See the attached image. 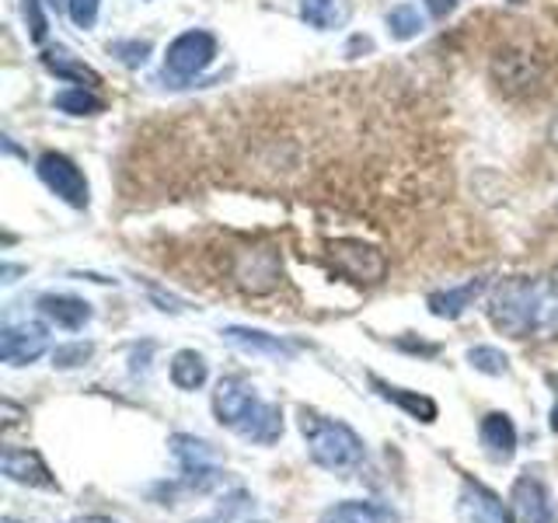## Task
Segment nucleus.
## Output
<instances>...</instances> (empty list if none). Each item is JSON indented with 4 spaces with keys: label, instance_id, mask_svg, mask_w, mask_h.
I'll return each mask as SVG.
<instances>
[{
    "label": "nucleus",
    "instance_id": "nucleus-19",
    "mask_svg": "<svg viewBox=\"0 0 558 523\" xmlns=\"http://www.w3.org/2000/svg\"><path fill=\"white\" fill-rule=\"evenodd\" d=\"M206 374H209V366H206V360L196 353V349H182V353L171 356V384L179 391H196V388H203Z\"/></svg>",
    "mask_w": 558,
    "mask_h": 523
},
{
    "label": "nucleus",
    "instance_id": "nucleus-33",
    "mask_svg": "<svg viewBox=\"0 0 558 523\" xmlns=\"http://www.w3.org/2000/svg\"><path fill=\"white\" fill-rule=\"evenodd\" d=\"M551 429L558 433V401H555V409H551Z\"/></svg>",
    "mask_w": 558,
    "mask_h": 523
},
{
    "label": "nucleus",
    "instance_id": "nucleus-6",
    "mask_svg": "<svg viewBox=\"0 0 558 523\" xmlns=\"http://www.w3.org/2000/svg\"><path fill=\"white\" fill-rule=\"evenodd\" d=\"M234 279L241 290L248 293H269L283 279V262H279L276 248L258 244V248H241L234 255Z\"/></svg>",
    "mask_w": 558,
    "mask_h": 523
},
{
    "label": "nucleus",
    "instance_id": "nucleus-11",
    "mask_svg": "<svg viewBox=\"0 0 558 523\" xmlns=\"http://www.w3.org/2000/svg\"><path fill=\"white\" fill-rule=\"evenodd\" d=\"M0 471H4V475L11 482H17V485L60 492V482L52 478V471L46 467V461L35 450H14V447H8L4 453H0Z\"/></svg>",
    "mask_w": 558,
    "mask_h": 523
},
{
    "label": "nucleus",
    "instance_id": "nucleus-13",
    "mask_svg": "<svg viewBox=\"0 0 558 523\" xmlns=\"http://www.w3.org/2000/svg\"><path fill=\"white\" fill-rule=\"evenodd\" d=\"M488 290V279L478 276V279H468L464 287H447V290H433L426 296V307L436 314V318H447V321H458L461 314L478 301V296Z\"/></svg>",
    "mask_w": 558,
    "mask_h": 523
},
{
    "label": "nucleus",
    "instance_id": "nucleus-22",
    "mask_svg": "<svg viewBox=\"0 0 558 523\" xmlns=\"http://www.w3.org/2000/svg\"><path fill=\"white\" fill-rule=\"evenodd\" d=\"M43 63H46V70H52L57 77H63V81H87V84H101V77L95 74L92 66H84V63H77L70 52H63V49H57V52H46L43 57Z\"/></svg>",
    "mask_w": 558,
    "mask_h": 523
},
{
    "label": "nucleus",
    "instance_id": "nucleus-23",
    "mask_svg": "<svg viewBox=\"0 0 558 523\" xmlns=\"http://www.w3.org/2000/svg\"><path fill=\"white\" fill-rule=\"evenodd\" d=\"M52 105L70 115H98L105 109V101L95 92H87V87H66V92L52 98Z\"/></svg>",
    "mask_w": 558,
    "mask_h": 523
},
{
    "label": "nucleus",
    "instance_id": "nucleus-12",
    "mask_svg": "<svg viewBox=\"0 0 558 523\" xmlns=\"http://www.w3.org/2000/svg\"><path fill=\"white\" fill-rule=\"evenodd\" d=\"M478 440L482 450L488 453V461L496 464H510L517 453V426L506 412H488L478 423Z\"/></svg>",
    "mask_w": 558,
    "mask_h": 523
},
{
    "label": "nucleus",
    "instance_id": "nucleus-31",
    "mask_svg": "<svg viewBox=\"0 0 558 523\" xmlns=\"http://www.w3.org/2000/svg\"><path fill=\"white\" fill-rule=\"evenodd\" d=\"M426 8H429L433 17H447L453 8H458V0H426Z\"/></svg>",
    "mask_w": 558,
    "mask_h": 523
},
{
    "label": "nucleus",
    "instance_id": "nucleus-1",
    "mask_svg": "<svg viewBox=\"0 0 558 523\" xmlns=\"http://www.w3.org/2000/svg\"><path fill=\"white\" fill-rule=\"evenodd\" d=\"M488 318L510 339L558 331V283L551 279H506L488 301Z\"/></svg>",
    "mask_w": 558,
    "mask_h": 523
},
{
    "label": "nucleus",
    "instance_id": "nucleus-17",
    "mask_svg": "<svg viewBox=\"0 0 558 523\" xmlns=\"http://www.w3.org/2000/svg\"><path fill=\"white\" fill-rule=\"evenodd\" d=\"M371 388L384 398V401H391V405L398 409H405L412 418H418V423H436V415H440V409H436V401L426 398V394H418V391H405V388H395V384L388 380H380L377 374H371Z\"/></svg>",
    "mask_w": 558,
    "mask_h": 523
},
{
    "label": "nucleus",
    "instance_id": "nucleus-27",
    "mask_svg": "<svg viewBox=\"0 0 558 523\" xmlns=\"http://www.w3.org/2000/svg\"><path fill=\"white\" fill-rule=\"evenodd\" d=\"M95 345L92 342H70V345H57L52 349V366H60V370H74V366H84L92 360Z\"/></svg>",
    "mask_w": 558,
    "mask_h": 523
},
{
    "label": "nucleus",
    "instance_id": "nucleus-7",
    "mask_svg": "<svg viewBox=\"0 0 558 523\" xmlns=\"http://www.w3.org/2000/svg\"><path fill=\"white\" fill-rule=\"evenodd\" d=\"M262 405L258 394H255V384L244 380V377H223L214 391V415L217 423L227 429H241L248 418L255 415V409Z\"/></svg>",
    "mask_w": 558,
    "mask_h": 523
},
{
    "label": "nucleus",
    "instance_id": "nucleus-30",
    "mask_svg": "<svg viewBox=\"0 0 558 523\" xmlns=\"http://www.w3.org/2000/svg\"><path fill=\"white\" fill-rule=\"evenodd\" d=\"M98 4L101 0H66V14L77 28H92L98 22Z\"/></svg>",
    "mask_w": 558,
    "mask_h": 523
},
{
    "label": "nucleus",
    "instance_id": "nucleus-15",
    "mask_svg": "<svg viewBox=\"0 0 558 523\" xmlns=\"http://www.w3.org/2000/svg\"><path fill=\"white\" fill-rule=\"evenodd\" d=\"M318 523H398V513L384 502L371 499H345L328 506Z\"/></svg>",
    "mask_w": 558,
    "mask_h": 523
},
{
    "label": "nucleus",
    "instance_id": "nucleus-10",
    "mask_svg": "<svg viewBox=\"0 0 558 523\" xmlns=\"http://www.w3.org/2000/svg\"><path fill=\"white\" fill-rule=\"evenodd\" d=\"M458 520L461 523H513L506 502L478 482H464L458 496Z\"/></svg>",
    "mask_w": 558,
    "mask_h": 523
},
{
    "label": "nucleus",
    "instance_id": "nucleus-2",
    "mask_svg": "<svg viewBox=\"0 0 558 523\" xmlns=\"http://www.w3.org/2000/svg\"><path fill=\"white\" fill-rule=\"evenodd\" d=\"M301 433L307 436L311 461L325 471H353L363 461V440L339 418L301 412Z\"/></svg>",
    "mask_w": 558,
    "mask_h": 523
},
{
    "label": "nucleus",
    "instance_id": "nucleus-26",
    "mask_svg": "<svg viewBox=\"0 0 558 523\" xmlns=\"http://www.w3.org/2000/svg\"><path fill=\"white\" fill-rule=\"evenodd\" d=\"M252 513H255V499L248 492H231L220 502L214 523H252Z\"/></svg>",
    "mask_w": 558,
    "mask_h": 523
},
{
    "label": "nucleus",
    "instance_id": "nucleus-37",
    "mask_svg": "<svg viewBox=\"0 0 558 523\" xmlns=\"http://www.w3.org/2000/svg\"><path fill=\"white\" fill-rule=\"evenodd\" d=\"M209 523H214V520H209Z\"/></svg>",
    "mask_w": 558,
    "mask_h": 523
},
{
    "label": "nucleus",
    "instance_id": "nucleus-5",
    "mask_svg": "<svg viewBox=\"0 0 558 523\" xmlns=\"http://www.w3.org/2000/svg\"><path fill=\"white\" fill-rule=\"evenodd\" d=\"M217 57V39L203 28H192L182 32L179 39L168 46V57H165V70L171 77L189 81V77H199L203 70L214 63Z\"/></svg>",
    "mask_w": 558,
    "mask_h": 523
},
{
    "label": "nucleus",
    "instance_id": "nucleus-18",
    "mask_svg": "<svg viewBox=\"0 0 558 523\" xmlns=\"http://www.w3.org/2000/svg\"><path fill=\"white\" fill-rule=\"evenodd\" d=\"M238 436L248 443H276L279 436H283V412H279V405L262 401V405L255 409V415L238 429Z\"/></svg>",
    "mask_w": 558,
    "mask_h": 523
},
{
    "label": "nucleus",
    "instance_id": "nucleus-34",
    "mask_svg": "<svg viewBox=\"0 0 558 523\" xmlns=\"http://www.w3.org/2000/svg\"><path fill=\"white\" fill-rule=\"evenodd\" d=\"M551 139H555V147H558V119H555V126H551Z\"/></svg>",
    "mask_w": 558,
    "mask_h": 523
},
{
    "label": "nucleus",
    "instance_id": "nucleus-20",
    "mask_svg": "<svg viewBox=\"0 0 558 523\" xmlns=\"http://www.w3.org/2000/svg\"><path fill=\"white\" fill-rule=\"evenodd\" d=\"M301 14L307 25L325 32V28H342L353 8H349V0H301Z\"/></svg>",
    "mask_w": 558,
    "mask_h": 523
},
{
    "label": "nucleus",
    "instance_id": "nucleus-8",
    "mask_svg": "<svg viewBox=\"0 0 558 523\" xmlns=\"http://www.w3.org/2000/svg\"><path fill=\"white\" fill-rule=\"evenodd\" d=\"M510 502H513V513L520 516V523H558V510L551 502L548 485L537 475H531V471H523V475L513 482Z\"/></svg>",
    "mask_w": 558,
    "mask_h": 523
},
{
    "label": "nucleus",
    "instance_id": "nucleus-24",
    "mask_svg": "<svg viewBox=\"0 0 558 523\" xmlns=\"http://www.w3.org/2000/svg\"><path fill=\"white\" fill-rule=\"evenodd\" d=\"M423 28H426V17L418 14V8H412V4H401V8H395L388 14V32H391V39H398V42L415 39Z\"/></svg>",
    "mask_w": 558,
    "mask_h": 523
},
{
    "label": "nucleus",
    "instance_id": "nucleus-32",
    "mask_svg": "<svg viewBox=\"0 0 558 523\" xmlns=\"http://www.w3.org/2000/svg\"><path fill=\"white\" fill-rule=\"evenodd\" d=\"M77 523H116L112 516H84V520H77Z\"/></svg>",
    "mask_w": 558,
    "mask_h": 523
},
{
    "label": "nucleus",
    "instance_id": "nucleus-9",
    "mask_svg": "<svg viewBox=\"0 0 558 523\" xmlns=\"http://www.w3.org/2000/svg\"><path fill=\"white\" fill-rule=\"evenodd\" d=\"M46 342H49L46 325H35V321L8 325L4 336H0V360L8 366H25L46 353Z\"/></svg>",
    "mask_w": 558,
    "mask_h": 523
},
{
    "label": "nucleus",
    "instance_id": "nucleus-16",
    "mask_svg": "<svg viewBox=\"0 0 558 523\" xmlns=\"http://www.w3.org/2000/svg\"><path fill=\"white\" fill-rule=\"evenodd\" d=\"M223 339L234 349H241V353H252V356H272V360L293 356V345H287L283 339H276V336H269V331H258V328L231 325V328H223Z\"/></svg>",
    "mask_w": 558,
    "mask_h": 523
},
{
    "label": "nucleus",
    "instance_id": "nucleus-36",
    "mask_svg": "<svg viewBox=\"0 0 558 523\" xmlns=\"http://www.w3.org/2000/svg\"><path fill=\"white\" fill-rule=\"evenodd\" d=\"M0 523H17V520H11V516H4V520H0Z\"/></svg>",
    "mask_w": 558,
    "mask_h": 523
},
{
    "label": "nucleus",
    "instance_id": "nucleus-25",
    "mask_svg": "<svg viewBox=\"0 0 558 523\" xmlns=\"http://www.w3.org/2000/svg\"><path fill=\"white\" fill-rule=\"evenodd\" d=\"M468 363L475 366L478 374H488V377H502L506 370H510V360H506V353H499L496 345H475V349H468Z\"/></svg>",
    "mask_w": 558,
    "mask_h": 523
},
{
    "label": "nucleus",
    "instance_id": "nucleus-21",
    "mask_svg": "<svg viewBox=\"0 0 558 523\" xmlns=\"http://www.w3.org/2000/svg\"><path fill=\"white\" fill-rule=\"evenodd\" d=\"M171 453L179 458L182 471H192V467H214V447H209L206 440H196V436H189V433H174L171 440H168Z\"/></svg>",
    "mask_w": 558,
    "mask_h": 523
},
{
    "label": "nucleus",
    "instance_id": "nucleus-4",
    "mask_svg": "<svg viewBox=\"0 0 558 523\" xmlns=\"http://www.w3.org/2000/svg\"><path fill=\"white\" fill-rule=\"evenodd\" d=\"M328 252H331V266H336L342 276L356 279V283L374 287L384 279V272H388V258H384L374 244H366V241L339 238V241H331Z\"/></svg>",
    "mask_w": 558,
    "mask_h": 523
},
{
    "label": "nucleus",
    "instance_id": "nucleus-3",
    "mask_svg": "<svg viewBox=\"0 0 558 523\" xmlns=\"http://www.w3.org/2000/svg\"><path fill=\"white\" fill-rule=\"evenodd\" d=\"M35 171H39V179L49 192H57V196L66 203V206H74V209H84L87 199H92V188H87V179H84V171L70 161L66 154L60 150H46L39 161H35Z\"/></svg>",
    "mask_w": 558,
    "mask_h": 523
},
{
    "label": "nucleus",
    "instance_id": "nucleus-28",
    "mask_svg": "<svg viewBox=\"0 0 558 523\" xmlns=\"http://www.w3.org/2000/svg\"><path fill=\"white\" fill-rule=\"evenodd\" d=\"M109 52L126 66H144L150 57V42L147 39H122V42H112Z\"/></svg>",
    "mask_w": 558,
    "mask_h": 523
},
{
    "label": "nucleus",
    "instance_id": "nucleus-29",
    "mask_svg": "<svg viewBox=\"0 0 558 523\" xmlns=\"http://www.w3.org/2000/svg\"><path fill=\"white\" fill-rule=\"evenodd\" d=\"M22 11H25V22H28L32 42H35V46L46 42L49 22H46V14H43V0H22Z\"/></svg>",
    "mask_w": 558,
    "mask_h": 523
},
{
    "label": "nucleus",
    "instance_id": "nucleus-14",
    "mask_svg": "<svg viewBox=\"0 0 558 523\" xmlns=\"http://www.w3.org/2000/svg\"><path fill=\"white\" fill-rule=\"evenodd\" d=\"M39 311H43V318H49L63 331H81L87 321H92V304L81 301V296H70V293H43Z\"/></svg>",
    "mask_w": 558,
    "mask_h": 523
},
{
    "label": "nucleus",
    "instance_id": "nucleus-35",
    "mask_svg": "<svg viewBox=\"0 0 558 523\" xmlns=\"http://www.w3.org/2000/svg\"><path fill=\"white\" fill-rule=\"evenodd\" d=\"M46 4H52V8H60V4H66V0H46Z\"/></svg>",
    "mask_w": 558,
    "mask_h": 523
}]
</instances>
